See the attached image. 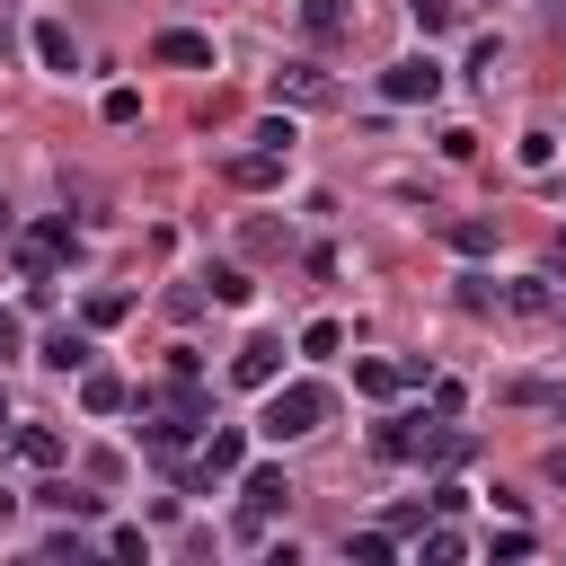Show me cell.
<instances>
[{"label": "cell", "instance_id": "5", "mask_svg": "<svg viewBox=\"0 0 566 566\" xmlns=\"http://www.w3.org/2000/svg\"><path fill=\"white\" fill-rule=\"evenodd\" d=\"M239 469H248V433H239V424H212L186 478H195V486H212V478H239Z\"/></svg>", "mask_w": 566, "mask_h": 566}, {"label": "cell", "instance_id": "31", "mask_svg": "<svg viewBox=\"0 0 566 566\" xmlns=\"http://www.w3.org/2000/svg\"><path fill=\"white\" fill-rule=\"evenodd\" d=\"M0 239H9V195H0Z\"/></svg>", "mask_w": 566, "mask_h": 566}, {"label": "cell", "instance_id": "16", "mask_svg": "<svg viewBox=\"0 0 566 566\" xmlns=\"http://www.w3.org/2000/svg\"><path fill=\"white\" fill-rule=\"evenodd\" d=\"M9 451H18V460H35V469H53V460H62V433H53V424H18V433H9Z\"/></svg>", "mask_w": 566, "mask_h": 566}, {"label": "cell", "instance_id": "25", "mask_svg": "<svg viewBox=\"0 0 566 566\" xmlns=\"http://www.w3.org/2000/svg\"><path fill=\"white\" fill-rule=\"evenodd\" d=\"M203 283H212V301H230V310H239V301H248V292H256V283H248V274H239V265H212V274H203Z\"/></svg>", "mask_w": 566, "mask_h": 566}, {"label": "cell", "instance_id": "27", "mask_svg": "<svg viewBox=\"0 0 566 566\" xmlns=\"http://www.w3.org/2000/svg\"><path fill=\"white\" fill-rule=\"evenodd\" d=\"M97 115H106V124H133V115H142V97H133V88H106V106H97Z\"/></svg>", "mask_w": 566, "mask_h": 566}, {"label": "cell", "instance_id": "32", "mask_svg": "<svg viewBox=\"0 0 566 566\" xmlns=\"http://www.w3.org/2000/svg\"><path fill=\"white\" fill-rule=\"evenodd\" d=\"M557 35H566V18H557Z\"/></svg>", "mask_w": 566, "mask_h": 566}, {"label": "cell", "instance_id": "29", "mask_svg": "<svg viewBox=\"0 0 566 566\" xmlns=\"http://www.w3.org/2000/svg\"><path fill=\"white\" fill-rule=\"evenodd\" d=\"M9 354H18V318L0 310V363H9Z\"/></svg>", "mask_w": 566, "mask_h": 566}, {"label": "cell", "instance_id": "12", "mask_svg": "<svg viewBox=\"0 0 566 566\" xmlns=\"http://www.w3.org/2000/svg\"><path fill=\"white\" fill-rule=\"evenodd\" d=\"M80 407H88V416H124V407H133V380H115V371H80Z\"/></svg>", "mask_w": 566, "mask_h": 566}, {"label": "cell", "instance_id": "30", "mask_svg": "<svg viewBox=\"0 0 566 566\" xmlns=\"http://www.w3.org/2000/svg\"><path fill=\"white\" fill-rule=\"evenodd\" d=\"M539 469H548V486H566V451H548V460H539Z\"/></svg>", "mask_w": 566, "mask_h": 566}, {"label": "cell", "instance_id": "2", "mask_svg": "<svg viewBox=\"0 0 566 566\" xmlns=\"http://www.w3.org/2000/svg\"><path fill=\"white\" fill-rule=\"evenodd\" d=\"M371 451H380V460H460V433H451L442 416H389V424L371 433Z\"/></svg>", "mask_w": 566, "mask_h": 566}, {"label": "cell", "instance_id": "18", "mask_svg": "<svg viewBox=\"0 0 566 566\" xmlns=\"http://www.w3.org/2000/svg\"><path fill=\"white\" fill-rule=\"evenodd\" d=\"M44 363H53V371H88V336H80V327H53V336H44Z\"/></svg>", "mask_w": 566, "mask_h": 566}, {"label": "cell", "instance_id": "8", "mask_svg": "<svg viewBox=\"0 0 566 566\" xmlns=\"http://www.w3.org/2000/svg\"><path fill=\"white\" fill-rule=\"evenodd\" d=\"M150 53H159L168 71H212V35H195V27H159Z\"/></svg>", "mask_w": 566, "mask_h": 566}, {"label": "cell", "instance_id": "7", "mask_svg": "<svg viewBox=\"0 0 566 566\" xmlns=\"http://www.w3.org/2000/svg\"><path fill=\"white\" fill-rule=\"evenodd\" d=\"M230 380H239V389H274V380H283V336H248V345L230 354Z\"/></svg>", "mask_w": 566, "mask_h": 566}, {"label": "cell", "instance_id": "19", "mask_svg": "<svg viewBox=\"0 0 566 566\" xmlns=\"http://www.w3.org/2000/svg\"><path fill=\"white\" fill-rule=\"evenodd\" d=\"M345 557H354V566H389L398 539H389V531H345Z\"/></svg>", "mask_w": 566, "mask_h": 566}, {"label": "cell", "instance_id": "13", "mask_svg": "<svg viewBox=\"0 0 566 566\" xmlns=\"http://www.w3.org/2000/svg\"><path fill=\"white\" fill-rule=\"evenodd\" d=\"M239 495H248V513H283L292 504V478L283 469H239Z\"/></svg>", "mask_w": 566, "mask_h": 566}, {"label": "cell", "instance_id": "28", "mask_svg": "<svg viewBox=\"0 0 566 566\" xmlns=\"http://www.w3.org/2000/svg\"><path fill=\"white\" fill-rule=\"evenodd\" d=\"M168 380H203V354L195 345H168Z\"/></svg>", "mask_w": 566, "mask_h": 566}, {"label": "cell", "instance_id": "24", "mask_svg": "<svg viewBox=\"0 0 566 566\" xmlns=\"http://www.w3.org/2000/svg\"><path fill=\"white\" fill-rule=\"evenodd\" d=\"M424 557H433V566H460V557H469V539H460L451 522H433V531H424Z\"/></svg>", "mask_w": 566, "mask_h": 566}, {"label": "cell", "instance_id": "11", "mask_svg": "<svg viewBox=\"0 0 566 566\" xmlns=\"http://www.w3.org/2000/svg\"><path fill=\"white\" fill-rule=\"evenodd\" d=\"M301 27H310V44H345L354 35V0H301Z\"/></svg>", "mask_w": 566, "mask_h": 566}, {"label": "cell", "instance_id": "4", "mask_svg": "<svg viewBox=\"0 0 566 566\" xmlns=\"http://www.w3.org/2000/svg\"><path fill=\"white\" fill-rule=\"evenodd\" d=\"M380 97H389V106H433V97H442V62H433V53L389 62V71H380Z\"/></svg>", "mask_w": 566, "mask_h": 566}, {"label": "cell", "instance_id": "17", "mask_svg": "<svg viewBox=\"0 0 566 566\" xmlns=\"http://www.w3.org/2000/svg\"><path fill=\"white\" fill-rule=\"evenodd\" d=\"M80 318H88V327H124V318H133V292H115V283H106V292H88V301H80Z\"/></svg>", "mask_w": 566, "mask_h": 566}, {"label": "cell", "instance_id": "15", "mask_svg": "<svg viewBox=\"0 0 566 566\" xmlns=\"http://www.w3.org/2000/svg\"><path fill=\"white\" fill-rule=\"evenodd\" d=\"M35 504H44V513H71V522H88V513H97V495H88V486H71V478H44V486H35Z\"/></svg>", "mask_w": 566, "mask_h": 566}, {"label": "cell", "instance_id": "14", "mask_svg": "<svg viewBox=\"0 0 566 566\" xmlns=\"http://www.w3.org/2000/svg\"><path fill=\"white\" fill-rule=\"evenodd\" d=\"M35 62L71 80V71H80V44H71V27H53V18H44V27H35Z\"/></svg>", "mask_w": 566, "mask_h": 566}, {"label": "cell", "instance_id": "1", "mask_svg": "<svg viewBox=\"0 0 566 566\" xmlns=\"http://www.w3.org/2000/svg\"><path fill=\"white\" fill-rule=\"evenodd\" d=\"M327 424V389L318 380H274L265 389V416H256V433H274V442H301V433H318Z\"/></svg>", "mask_w": 566, "mask_h": 566}, {"label": "cell", "instance_id": "20", "mask_svg": "<svg viewBox=\"0 0 566 566\" xmlns=\"http://www.w3.org/2000/svg\"><path fill=\"white\" fill-rule=\"evenodd\" d=\"M407 18H416V35H451L460 27V0H407Z\"/></svg>", "mask_w": 566, "mask_h": 566}, {"label": "cell", "instance_id": "26", "mask_svg": "<svg viewBox=\"0 0 566 566\" xmlns=\"http://www.w3.org/2000/svg\"><path fill=\"white\" fill-rule=\"evenodd\" d=\"M336 345H345L336 318H310V327H301V354H336Z\"/></svg>", "mask_w": 566, "mask_h": 566}, {"label": "cell", "instance_id": "3", "mask_svg": "<svg viewBox=\"0 0 566 566\" xmlns=\"http://www.w3.org/2000/svg\"><path fill=\"white\" fill-rule=\"evenodd\" d=\"M71 256V212H53V221H27L18 239H9V265L27 274V283H53V265Z\"/></svg>", "mask_w": 566, "mask_h": 566}, {"label": "cell", "instance_id": "21", "mask_svg": "<svg viewBox=\"0 0 566 566\" xmlns=\"http://www.w3.org/2000/svg\"><path fill=\"white\" fill-rule=\"evenodd\" d=\"M513 159H522V168H548V159H557V133H548V124H531V133L513 142Z\"/></svg>", "mask_w": 566, "mask_h": 566}, {"label": "cell", "instance_id": "22", "mask_svg": "<svg viewBox=\"0 0 566 566\" xmlns=\"http://www.w3.org/2000/svg\"><path fill=\"white\" fill-rule=\"evenodd\" d=\"M442 239H451L460 256H486V248H495V230H486V221H442Z\"/></svg>", "mask_w": 566, "mask_h": 566}, {"label": "cell", "instance_id": "6", "mask_svg": "<svg viewBox=\"0 0 566 566\" xmlns=\"http://www.w3.org/2000/svg\"><path fill=\"white\" fill-rule=\"evenodd\" d=\"M283 168H292V150H274V142H256V150H230V186L239 195H265V186H283Z\"/></svg>", "mask_w": 566, "mask_h": 566}, {"label": "cell", "instance_id": "9", "mask_svg": "<svg viewBox=\"0 0 566 566\" xmlns=\"http://www.w3.org/2000/svg\"><path fill=\"white\" fill-rule=\"evenodd\" d=\"M407 380H424V354H416V363H380V354L354 363V389H363V398H398Z\"/></svg>", "mask_w": 566, "mask_h": 566}, {"label": "cell", "instance_id": "10", "mask_svg": "<svg viewBox=\"0 0 566 566\" xmlns=\"http://www.w3.org/2000/svg\"><path fill=\"white\" fill-rule=\"evenodd\" d=\"M274 97H292V106H327L336 88H327L318 62H283V71H274Z\"/></svg>", "mask_w": 566, "mask_h": 566}, {"label": "cell", "instance_id": "23", "mask_svg": "<svg viewBox=\"0 0 566 566\" xmlns=\"http://www.w3.org/2000/svg\"><path fill=\"white\" fill-rule=\"evenodd\" d=\"M504 310H513V318H539V310H548V283H539V274H522V283L504 292Z\"/></svg>", "mask_w": 566, "mask_h": 566}]
</instances>
